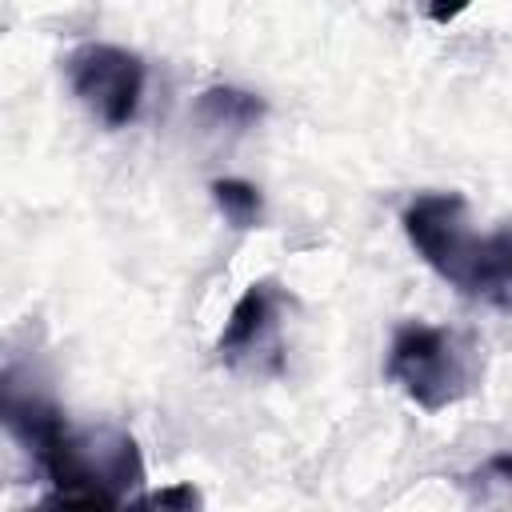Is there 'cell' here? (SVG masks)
Returning a JSON list of instances; mask_svg holds the SVG:
<instances>
[{
  "instance_id": "10",
  "label": "cell",
  "mask_w": 512,
  "mask_h": 512,
  "mask_svg": "<svg viewBox=\"0 0 512 512\" xmlns=\"http://www.w3.org/2000/svg\"><path fill=\"white\" fill-rule=\"evenodd\" d=\"M472 4H476V0H424V8H428V20H432V24H452V20H456V16H464Z\"/></svg>"
},
{
  "instance_id": "6",
  "label": "cell",
  "mask_w": 512,
  "mask_h": 512,
  "mask_svg": "<svg viewBox=\"0 0 512 512\" xmlns=\"http://www.w3.org/2000/svg\"><path fill=\"white\" fill-rule=\"evenodd\" d=\"M196 120L208 132H248L264 120V100L248 88H232V84H212L196 96Z\"/></svg>"
},
{
  "instance_id": "8",
  "label": "cell",
  "mask_w": 512,
  "mask_h": 512,
  "mask_svg": "<svg viewBox=\"0 0 512 512\" xmlns=\"http://www.w3.org/2000/svg\"><path fill=\"white\" fill-rule=\"evenodd\" d=\"M468 500L476 504H492V508H512V448L488 456L484 464H476L472 472L460 476Z\"/></svg>"
},
{
  "instance_id": "9",
  "label": "cell",
  "mask_w": 512,
  "mask_h": 512,
  "mask_svg": "<svg viewBox=\"0 0 512 512\" xmlns=\"http://www.w3.org/2000/svg\"><path fill=\"white\" fill-rule=\"evenodd\" d=\"M140 504H152V508H196L200 504V492L192 484H172V488H160V492L140 496Z\"/></svg>"
},
{
  "instance_id": "7",
  "label": "cell",
  "mask_w": 512,
  "mask_h": 512,
  "mask_svg": "<svg viewBox=\"0 0 512 512\" xmlns=\"http://www.w3.org/2000/svg\"><path fill=\"white\" fill-rule=\"evenodd\" d=\"M208 192H212L216 212H220L236 232H248V228H256V224L264 220V196H260L256 184H248V180H240V176H220V180L208 184Z\"/></svg>"
},
{
  "instance_id": "4",
  "label": "cell",
  "mask_w": 512,
  "mask_h": 512,
  "mask_svg": "<svg viewBox=\"0 0 512 512\" xmlns=\"http://www.w3.org/2000/svg\"><path fill=\"white\" fill-rule=\"evenodd\" d=\"M64 80L76 104L104 128H128L140 116L148 64L120 44L84 40L64 56Z\"/></svg>"
},
{
  "instance_id": "3",
  "label": "cell",
  "mask_w": 512,
  "mask_h": 512,
  "mask_svg": "<svg viewBox=\"0 0 512 512\" xmlns=\"http://www.w3.org/2000/svg\"><path fill=\"white\" fill-rule=\"evenodd\" d=\"M384 372L416 408L444 412L480 388L484 356L468 332L404 320L392 328Z\"/></svg>"
},
{
  "instance_id": "1",
  "label": "cell",
  "mask_w": 512,
  "mask_h": 512,
  "mask_svg": "<svg viewBox=\"0 0 512 512\" xmlns=\"http://www.w3.org/2000/svg\"><path fill=\"white\" fill-rule=\"evenodd\" d=\"M0 420L48 484V504L120 508L144 496V456L132 432L116 424H72L44 392L24 388L4 364Z\"/></svg>"
},
{
  "instance_id": "2",
  "label": "cell",
  "mask_w": 512,
  "mask_h": 512,
  "mask_svg": "<svg viewBox=\"0 0 512 512\" xmlns=\"http://www.w3.org/2000/svg\"><path fill=\"white\" fill-rule=\"evenodd\" d=\"M400 228L412 252L460 296L512 312V224L476 232L460 192H420L404 204Z\"/></svg>"
},
{
  "instance_id": "5",
  "label": "cell",
  "mask_w": 512,
  "mask_h": 512,
  "mask_svg": "<svg viewBox=\"0 0 512 512\" xmlns=\"http://www.w3.org/2000/svg\"><path fill=\"white\" fill-rule=\"evenodd\" d=\"M292 312V292L264 276L252 280L240 300L232 304L224 332L216 340V360L228 372H248V376H284V320Z\"/></svg>"
}]
</instances>
